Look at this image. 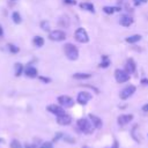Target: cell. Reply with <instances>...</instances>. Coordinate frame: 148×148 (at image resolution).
<instances>
[{
    "label": "cell",
    "instance_id": "5",
    "mask_svg": "<svg viewBox=\"0 0 148 148\" xmlns=\"http://www.w3.org/2000/svg\"><path fill=\"white\" fill-rule=\"evenodd\" d=\"M135 91H136V87H135L134 84H128V86L124 87V88L120 90L119 97H120L121 101H126V99H128L130 97H132Z\"/></svg>",
    "mask_w": 148,
    "mask_h": 148
},
{
    "label": "cell",
    "instance_id": "7",
    "mask_svg": "<svg viewBox=\"0 0 148 148\" xmlns=\"http://www.w3.org/2000/svg\"><path fill=\"white\" fill-rule=\"evenodd\" d=\"M91 98H92L91 92L86 91V90L80 91V92L76 95V102H77L80 105H87V104H88V102H89Z\"/></svg>",
    "mask_w": 148,
    "mask_h": 148
},
{
    "label": "cell",
    "instance_id": "25",
    "mask_svg": "<svg viewBox=\"0 0 148 148\" xmlns=\"http://www.w3.org/2000/svg\"><path fill=\"white\" fill-rule=\"evenodd\" d=\"M39 27H40V29H42L43 31H46V32H50V31H51V30H50V22L46 21V20H43V21L39 23Z\"/></svg>",
    "mask_w": 148,
    "mask_h": 148
},
{
    "label": "cell",
    "instance_id": "17",
    "mask_svg": "<svg viewBox=\"0 0 148 148\" xmlns=\"http://www.w3.org/2000/svg\"><path fill=\"white\" fill-rule=\"evenodd\" d=\"M58 25L60 28H69L71 25V18L67 15H61L58 20Z\"/></svg>",
    "mask_w": 148,
    "mask_h": 148
},
{
    "label": "cell",
    "instance_id": "4",
    "mask_svg": "<svg viewBox=\"0 0 148 148\" xmlns=\"http://www.w3.org/2000/svg\"><path fill=\"white\" fill-rule=\"evenodd\" d=\"M74 38L76 42L81 43V44H86L89 42V35L87 32V30L84 28H77L74 32Z\"/></svg>",
    "mask_w": 148,
    "mask_h": 148
},
{
    "label": "cell",
    "instance_id": "28",
    "mask_svg": "<svg viewBox=\"0 0 148 148\" xmlns=\"http://www.w3.org/2000/svg\"><path fill=\"white\" fill-rule=\"evenodd\" d=\"M10 148H23V147H22V145L20 143L18 140L14 139V140H12V142H10Z\"/></svg>",
    "mask_w": 148,
    "mask_h": 148
},
{
    "label": "cell",
    "instance_id": "32",
    "mask_svg": "<svg viewBox=\"0 0 148 148\" xmlns=\"http://www.w3.org/2000/svg\"><path fill=\"white\" fill-rule=\"evenodd\" d=\"M62 139H64L65 141H67L68 143H74V142H75V140H74L73 138L68 136V135H64V136H62Z\"/></svg>",
    "mask_w": 148,
    "mask_h": 148
},
{
    "label": "cell",
    "instance_id": "27",
    "mask_svg": "<svg viewBox=\"0 0 148 148\" xmlns=\"http://www.w3.org/2000/svg\"><path fill=\"white\" fill-rule=\"evenodd\" d=\"M132 2H133L134 7H140V6L145 5V3H147L148 0H132Z\"/></svg>",
    "mask_w": 148,
    "mask_h": 148
},
{
    "label": "cell",
    "instance_id": "20",
    "mask_svg": "<svg viewBox=\"0 0 148 148\" xmlns=\"http://www.w3.org/2000/svg\"><path fill=\"white\" fill-rule=\"evenodd\" d=\"M141 39H142V36H141V35L134 34V35H131V36L126 37V38H125V42L128 43V44H135V43L140 42Z\"/></svg>",
    "mask_w": 148,
    "mask_h": 148
},
{
    "label": "cell",
    "instance_id": "38",
    "mask_svg": "<svg viewBox=\"0 0 148 148\" xmlns=\"http://www.w3.org/2000/svg\"><path fill=\"white\" fill-rule=\"evenodd\" d=\"M2 35H3V29H2V27L0 25V37H1Z\"/></svg>",
    "mask_w": 148,
    "mask_h": 148
},
{
    "label": "cell",
    "instance_id": "30",
    "mask_svg": "<svg viewBox=\"0 0 148 148\" xmlns=\"http://www.w3.org/2000/svg\"><path fill=\"white\" fill-rule=\"evenodd\" d=\"M38 79L43 82V83H51V79L50 77H47V76H43V75H40V76H38Z\"/></svg>",
    "mask_w": 148,
    "mask_h": 148
},
{
    "label": "cell",
    "instance_id": "8",
    "mask_svg": "<svg viewBox=\"0 0 148 148\" xmlns=\"http://www.w3.org/2000/svg\"><path fill=\"white\" fill-rule=\"evenodd\" d=\"M57 101H58V104L61 105L65 109L66 108H72L74 105V103H75L74 99L68 95H60V96H58Z\"/></svg>",
    "mask_w": 148,
    "mask_h": 148
},
{
    "label": "cell",
    "instance_id": "24",
    "mask_svg": "<svg viewBox=\"0 0 148 148\" xmlns=\"http://www.w3.org/2000/svg\"><path fill=\"white\" fill-rule=\"evenodd\" d=\"M12 20H13V22H14V23L20 24V23L22 22L21 14H20L18 12H13V13H12Z\"/></svg>",
    "mask_w": 148,
    "mask_h": 148
},
{
    "label": "cell",
    "instance_id": "41",
    "mask_svg": "<svg viewBox=\"0 0 148 148\" xmlns=\"http://www.w3.org/2000/svg\"><path fill=\"white\" fill-rule=\"evenodd\" d=\"M12 1H16V0H12Z\"/></svg>",
    "mask_w": 148,
    "mask_h": 148
},
{
    "label": "cell",
    "instance_id": "34",
    "mask_svg": "<svg viewBox=\"0 0 148 148\" xmlns=\"http://www.w3.org/2000/svg\"><path fill=\"white\" fill-rule=\"evenodd\" d=\"M140 83H141L142 86L148 87V77H143V79H141V80H140Z\"/></svg>",
    "mask_w": 148,
    "mask_h": 148
},
{
    "label": "cell",
    "instance_id": "15",
    "mask_svg": "<svg viewBox=\"0 0 148 148\" xmlns=\"http://www.w3.org/2000/svg\"><path fill=\"white\" fill-rule=\"evenodd\" d=\"M88 118H89V120L91 121V124H92V126H94L95 128H102V126H103V121H102V119H101L98 116L90 113V114L88 116Z\"/></svg>",
    "mask_w": 148,
    "mask_h": 148
},
{
    "label": "cell",
    "instance_id": "2",
    "mask_svg": "<svg viewBox=\"0 0 148 148\" xmlns=\"http://www.w3.org/2000/svg\"><path fill=\"white\" fill-rule=\"evenodd\" d=\"M64 52H65V56L68 60L74 61L79 58V49L72 43H66L64 45Z\"/></svg>",
    "mask_w": 148,
    "mask_h": 148
},
{
    "label": "cell",
    "instance_id": "26",
    "mask_svg": "<svg viewBox=\"0 0 148 148\" xmlns=\"http://www.w3.org/2000/svg\"><path fill=\"white\" fill-rule=\"evenodd\" d=\"M8 46V50H9V52L10 53H18L20 52V47L18 46H16V45H14V44H8L7 45Z\"/></svg>",
    "mask_w": 148,
    "mask_h": 148
},
{
    "label": "cell",
    "instance_id": "11",
    "mask_svg": "<svg viewBox=\"0 0 148 148\" xmlns=\"http://www.w3.org/2000/svg\"><path fill=\"white\" fill-rule=\"evenodd\" d=\"M46 110H47L49 112H51L52 114H54L56 117H57V116H60V114H62V113H65V108H62V106L59 105V104H50V105L46 106Z\"/></svg>",
    "mask_w": 148,
    "mask_h": 148
},
{
    "label": "cell",
    "instance_id": "29",
    "mask_svg": "<svg viewBox=\"0 0 148 148\" xmlns=\"http://www.w3.org/2000/svg\"><path fill=\"white\" fill-rule=\"evenodd\" d=\"M136 128H138V124H135V125L132 127V130H131V133H132V138H133V139H134L136 142H140V140H139V139L135 136V131H136Z\"/></svg>",
    "mask_w": 148,
    "mask_h": 148
},
{
    "label": "cell",
    "instance_id": "18",
    "mask_svg": "<svg viewBox=\"0 0 148 148\" xmlns=\"http://www.w3.org/2000/svg\"><path fill=\"white\" fill-rule=\"evenodd\" d=\"M110 65H111V59L109 58L108 54H103L101 57V61L98 64V67L99 68H108Z\"/></svg>",
    "mask_w": 148,
    "mask_h": 148
},
{
    "label": "cell",
    "instance_id": "6",
    "mask_svg": "<svg viewBox=\"0 0 148 148\" xmlns=\"http://www.w3.org/2000/svg\"><path fill=\"white\" fill-rule=\"evenodd\" d=\"M49 39L53 42H62L66 39V32L61 29H56L49 32Z\"/></svg>",
    "mask_w": 148,
    "mask_h": 148
},
{
    "label": "cell",
    "instance_id": "14",
    "mask_svg": "<svg viewBox=\"0 0 148 148\" xmlns=\"http://www.w3.org/2000/svg\"><path fill=\"white\" fill-rule=\"evenodd\" d=\"M56 118H57V123L59 125H61V126H67V125H69L72 123V117L66 112L60 114V116H57Z\"/></svg>",
    "mask_w": 148,
    "mask_h": 148
},
{
    "label": "cell",
    "instance_id": "40",
    "mask_svg": "<svg viewBox=\"0 0 148 148\" xmlns=\"http://www.w3.org/2000/svg\"><path fill=\"white\" fill-rule=\"evenodd\" d=\"M82 148H89V147H86V146H84V147H82Z\"/></svg>",
    "mask_w": 148,
    "mask_h": 148
},
{
    "label": "cell",
    "instance_id": "13",
    "mask_svg": "<svg viewBox=\"0 0 148 148\" xmlns=\"http://www.w3.org/2000/svg\"><path fill=\"white\" fill-rule=\"evenodd\" d=\"M24 75L27 76V77H30V79H34V77H37L38 76V71H37V68L36 67H34L32 65H27L25 67H24Z\"/></svg>",
    "mask_w": 148,
    "mask_h": 148
},
{
    "label": "cell",
    "instance_id": "22",
    "mask_svg": "<svg viewBox=\"0 0 148 148\" xmlns=\"http://www.w3.org/2000/svg\"><path fill=\"white\" fill-rule=\"evenodd\" d=\"M14 71H15V76H21L24 72V66L21 64V62H16L14 65Z\"/></svg>",
    "mask_w": 148,
    "mask_h": 148
},
{
    "label": "cell",
    "instance_id": "37",
    "mask_svg": "<svg viewBox=\"0 0 148 148\" xmlns=\"http://www.w3.org/2000/svg\"><path fill=\"white\" fill-rule=\"evenodd\" d=\"M109 148H119V143H118V141L114 140V141H113V145H112L111 147H109Z\"/></svg>",
    "mask_w": 148,
    "mask_h": 148
},
{
    "label": "cell",
    "instance_id": "1",
    "mask_svg": "<svg viewBox=\"0 0 148 148\" xmlns=\"http://www.w3.org/2000/svg\"><path fill=\"white\" fill-rule=\"evenodd\" d=\"M76 126H77L79 131L84 133V134H91L94 132V130H95V127L92 126V124L89 120V118H80L76 121Z\"/></svg>",
    "mask_w": 148,
    "mask_h": 148
},
{
    "label": "cell",
    "instance_id": "9",
    "mask_svg": "<svg viewBox=\"0 0 148 148\" xmlns=\"http://www.w3.org/2000/svg\"><path fill=\"white\" fill-rule=\"evenodd\" d=\"M118 22H119V24H120L121 27L128 28V27H131V25L134 23V18H133L131 15H128V14H123V15H120Z\"/></svg>",
    "mask_w": 148,
    "mask_h": 148
},
{
    "label": "cell",
    "instance_id": "3",
    "mask_svg": "<svg viewBox=\"0 0 148 148\" xmlns=\"http://www.w3.org/2000/svg\"><path fill=\"white\" fill-rule=\"evenodd\" d=\"M113 75L117 83H125V82H128L131 79V74L123 68H116L113 72Z\"/></svg>",
    "mask_w": 148,
    "mask_h": 148
},
{
    "label": "cell",
    "instance_id": "21",
    "mask_svg": "<svg viewBox=\"0 0 148 148\" xmlns=\"http://www.w3.org/2000/svg\"><path fill=\"white\" fill-rule=\"evenodd\" d=\"M92 76V74L90 73H81V72H77V73H74L73 74V79L75 80H88Z\"/></svg>",
    "mask_w": 148,
    "mask_h": 148
},
{
    "label": "cell",
    "instance_id": "12",
    "mask_svg": "<svg viewBox=\"0 0 148 148\" xmlns=\"http://www.w3.org/2000/svg\"><path fill=\"white\" fill-rule=\"evenodd\" d=\"M126 72H128L130 74H134L136 72V62L133 58H127L125 61V68Z\"/></svg>",
    "mask_w": 148,
    "mask_h": 148
},
{
    "label": "cell",
    "instance_id": "35",
    "mask_svg": "<svg viewBox=\"0 0 148 148\" xmlns=\"http://www.w3.org/2000/svg\"><path fill=\"white\" fill-rule=\"evenodd\" d=\"M64 136V133H61V132H59V133H57V135L54 136V139H53V141H58L59 139H61Z\"/></svg>",
    "mask_w": 148,
    "mask_h": 148
},
{
    "label": "cell",
    "instance_id": "31",
    "mask_svg": "<svg viewBox=\"0 0 148 148\" xmlns=\"http://www.w3.org/2000/svg\"><path fill=\"white\" fill-rule=\"evenodd\" d=\"M39 148H53V145H52V142L46 141V142H43V143L39 146Z\"/></svg>",
    "mask_w": 148,
    "mask_h": 148
},
{
    "label": "cell",
    "instance_id": "33",
    "mask_svg": "<svg viewBox=\"0 0 148 148\" xmlns=\"http://www.w3.org/2000/svg\"><path fill=\"white\" fill-rule=\"evenodd\" d=\"M62 1L65 5H71V6L76 5V0H62Z\"/></svg>",
    "mask_w": 148,
    "mask_h": 148
},
{
    "label": "cell",
    "instance_id": "36",
    "mask_svg": "<svg viewBox=\"0 0 148 148\" xmlns=\"http://www.w3.org/2000/svg\"><path fill=\"white\" fill-rule=\"evenodd\" d=\"M141 110H142L143 112H148V103L143 104V105H142V108H141Z\"/></svg>",
    "mask_w": 148,
    "mask_h": 148
},
{
    "label": "cell",
    "instance_id": "16",
    "mask_svg": "<svg viewBox=\"0 0 148 148\" xmlns=\"http://www.w3.org/2000/svg\"><path fill=\"white\" fill-rule=\"evenodd\" d=\"M102 10H103L105 14H108V15H112V14H114V13L121 12L123 8H121V6H104V7L102 8Z\"/></svg>",
    "mask_w": 148,
    "mask_h": 148
},
{
    "label": "cell",
    "instance_id": "10",
    "mask_svg": "<svg viewBox=\"0 0 148 148\" xmlns=\"http://www.w3.org/2000/svg\"><path fill=\"white\" fill-rule=\"evenodd\" d=\"M133 118H134V116L132 113H124V114L118 116L117 123H118L119 126H126L127 124H130L133 120Z\"/></svg>",
    "mask_w": 148,
    "mask_h": 148
},
{
    "label": "cell",
    "instance_id": "19",
    "mask_svg": "<svg viewBox=\"0 0 148 148\" xmlns=\"http://www.w3.org/2000/svg\"><path fill=\"white\" fill-rule=\"evenodd\" d=\"M79 6H80L81 9H83L86 12H89V13H92V14L96 12L95 10V6L91 2H81V3H79Z\"/></svg>",
    "mask_w": 148,
    "mask_h": 148
},
{
    "label": "cell",
    "instance_id": "39",
    "mask_svg": "<svg viewBox=\"0 0 148 148\" xmlns=\"http://www.w3.org/2000/svg\"><path fill=\"white\" fill-rule=\"evenodd\" d=\"M0 142H2V139H1V138H0Z\"/></svg>",
    "mask_w": 148,
    "mask_h": 148
},
{
    "label": "cell",
    "instance_id": "23",
    "mask_svg": "<svg viewBox=\"0 0 148 148\" xmlns=\"http://www.w3.org/2000/svg\"><path fill=\"white\" fill-rule=\"evenodd\" d=\"M44 43H45V40H44V38H43L42 36H35V37L32 38V44H34L36 47H42V46L44 45Z\"/></svg>",
    "mask_w": 148,
    "mask_h": 148
}]
</instances>
